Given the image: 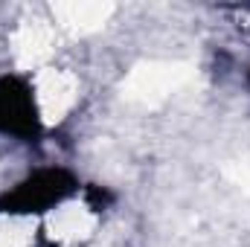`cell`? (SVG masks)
I'll use <instances>...</instances> for the list:
<instances>
[{"label": "cell", "instance_id": "obj_3", "mask_svg": "<svg viewBox=\"0 0 250 247\" xmlns=\"http://www.w3.org/2000/svg\"><path fill=\"white\" fill-rule=\"evenodd\" d=\"M96 227V215L90 212V206L84 204H62L59 209H53L50 215V233L59 242H79L84 236H90Z\"/></svg>", "mask_w": 250, "mask_h": 247}, {"label": "cell", "instance_id": "obj_4", "mask_svg": "<svg viewBox=\"0 0 250 247\" xmlns=\"http://www.w3.org/2000/svg\"><path fill=\"white\" fill-rule=\"evenodd\" d=\"M26 242V233L21 227V221L9 218V221H0V247H23Z\"/></svg>", "mask_w": 250, "mask_h": 247}, {"label": "cell", "instance_id": "obj_1", "mask_svg": "<svg viewBox=\"0 0 250 247\" xmlns=\"http://www.w3.org/2000/svg\"><path fill=\"white\" fill-rule=\"evenodd\" d=\"M79 90H76V79L64 70L56 67H47L38 79H35V87H32V99H35V111L38 117L47 125L64 120V114L73 108Z\"/></svg>", "mask_w": 250, "mask_h": 247}, {"label": "cell", "instance_id": "obj_2", "mask_svg": "<svg viewBox=\"0 0 250 247\" xmlns=\"http://www.w3.org/2000/svg\"><path fill=\"white\" fill-rule=\"evenodd\" d=\"M181 82H184L181 67H172V64L143 67L128 79V96L140 99V102H154V99H163L166 93H172Z\"/></svg>", "mask_w": 250, "mask_h": 247}]
</instances>
